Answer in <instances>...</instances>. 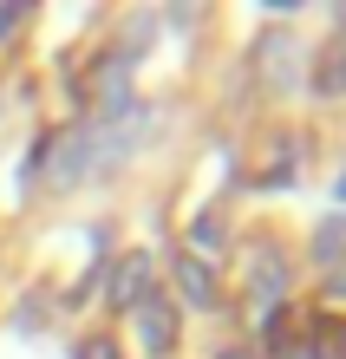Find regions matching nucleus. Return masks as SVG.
Instances as JSON below:
<instances>
[{
  "label": "nucleus",
  "mask_w": 346,
  "mask_h": 359,
  "mask_svg": "<svg viewBox=\"0 0 346 359\" xmlns=\"http://www.w3.org/2000/svg\"><path fill=\"white\" fill-rule=\"evenodd\" d=\"M138 333H144L150 353H170V346H177V307H170L164 294H144V301H138Z\"/></svg>",
  "instance_id": "f257e3e1"
},
{
  "label": "nucleus",
  "mask_w": 346,
  "mask_h": 359,
  "mask_svg": "<svg viewBox=\"0 0 346 359\" xmlns=\"http://www.w3.org/2000/svg\"><path fill=\"white\" fill-rule=\"evenodd\" d=\"M144 294H150V262L144 255H124L112 268V281H105V301H112V307H138Z\"/></svg>",
  "instance_id": "f03ea898"
},
{
  "label": "nucleus",
  "mask_w": 346,
  "mask_h": 359,
  "mask_svg": "<svg viewBox=\"0 0 346 359\" xmlns=\"http://www.w3.org/2000/svg\"><path fill=\"white\" fill-rule=\"evenodd\" d=\"M314 262L320 268H346V216H327L314 229Z\"/></svg>",
  "instance_id": "7ed1b4c3"
},
{
  "label": "nucleus",
  "mask_w": 346,
  "mask_h": 359,
  "mask_svg": "<svg viewBox=\"0 0 346 359\" xmlns=\"http://www.w3.org/2000/svg\"><path fill=\"white\" fill-rule=\"evenodd\" d=\"M314 86L327 92V98H333V92H346V39H333V46L320 53V66H314Z\"/></svg>",
  "instance_id": "20e7f679"
},
{
  "label": "nucleus",
  "mask_w": 346,
  "mask_h": 359,
  "mask_svg": "<svg viewBox=\"0 0 346 359\" xmlns=\"http://www.w3.org/2000/svg\"><path fill=\"white\" fill-rule=\"evenodd\" d=\"M177 281H183L189 301H209V268H203L197 255H183V262H177Z\"/></svg>",
  "instance_id": "39448f33"
},
{
  "label": "nucleus",
  "mask_w": 346,
  "mask_h": 359,
  "mask_svg": "<svg viewBox=\"0 0 346 359\" xmlns=\"http://www.w3.org/2000/svg\"><path fill=\"white\" fill-rule=\"evenodd\" d=\"M72 359H118V346L105 340V333H92V340H79V353Z\"/></svg>",
  "instance_id": "423d86ee"
},
{
  "label": "nucleus",
  "mask_w": 346,
  "mask_h": 359,
  "mask_svg": "<svg viewBox=\"0 0 346 359\" xmlns=\"http://www.w3.org/2000/svg\"><path fill=\"white\" fill-rule=\"evenodd\" d=\"M20 20H27V7H20V0H7V7H0V39H13Z\"/></svg>",
  "instance_id": "0eeeda50"
},
{
  "label": "nucleus",
  "mask_w": 346,
  "mask_h": 359,
  "mask_svg": "<svg viewBox=\"0 0 346 359\" xmlns=\"http://www.w3.org/2000/svg\"><path fill=\"white\" fill-rule=\"evenodd\" d=\"M340 196H346V177H340Z\"/></svg>",
  "instance_id": "6e6552de"
}]
</instances>
